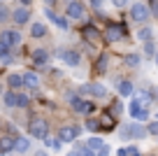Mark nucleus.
Instances as JSON below:
<instances>
[{
  "label": "nucleus",
  "mask_w": 158,
  "mask_h": 156,
  "mask_svg": "<svg viewBox=\"0 0 158 156\" xmlns=\"http://www.w3.org/2000/svg\"><path fill=\"white\" fill-rule=\"evenodd\" d=\"M156 65H158V54H156Z\"/></svg>",
  "instance_id": "45"
},
{
  "label": "nucleus",
  "mask_w": 158,
  "mask_h": 156,
  "mask_svg": "<svg viewBox=\"0 0 158 156\" xmlns=\"http://www.w3.org/2000/svg\"><path fill=\"white\" fill-rule=\"evenodd\" d=\"M107 61H109L107 54H102V56L98 58V70H100V72H105V70H107Z\"/></svg>",
  "instance_id": "26"
},
{
  "label": "nucleus",
  "mask_w": 158,
  "mask_h": 156,
  "mask_svg": "<svg viewBox=\"0 0 158 156\" xmlns=\"http://www.w3.org/2000/svg\"><path fill=\"white\" fill-rule=\"evenodd\" d=\"M112 2H114L116 7H126V5H128V0H112Z\"/></svg>",
  "instance_id": "35"
},
{
  "label": "nucleus",
  "mask_w": 158,
  "mask_h": 156,
  "mask_svg": "<svg viewBox=\"0 0 158 156\" xmlns=\"http://www.w3.org/2000/svg\"><path fill=\"white\" fill-rule=\"evenodd\" d=\"M30 19V10H28V7H19V10H16L14 12V21H16V24H26V21H28Z\"/></svg>",
  "instance_id": "18"
},
{
  "label": "nucleus",
  "mask_w": 158,
  "mask_h": 156,
  "mask_svg": "<svg viewBox=\"0 0 158 156\" xmlns=\"http://www.w3.org/2000/svg\"><path fill=\"white\" fill-rule=\"evenodd\" d=\"M128 156H139V151L135 149V147H130V149H128Z\"/></svg>",
  "instance_id": "38"
},
{
  "label": "nucleus",
  "mask_w": 158,
  "mask_h": 156,
  "mask_svg": "<svg viewBox=\"0 0 158 156\" xmlns=\"http://www.w3.org/2000/svg\"><path fill=\"white\" fill-rule=\"evenodd\" d=\"M151 35H153L151 28H142V30L137 33V37H139V40H151Z\"/></svg>",
  "instance_id": "30"
},
{
  "label": "nucleus",
  "mask_w": 158,
  "mask_h": 156,
  "mask_svg": "<svg viewBox=\"0 0 158 156\" xmlns=\"http://www.w3.org/2000/svg\"><path fill=\"white\" fill-rule=\"evenodd\" d=\"M44 33H47V26H42V24H33V28H30V35H33V37H42Z\"/></svg>",
  "instance_id": "24"
},
{
  "label": "nucleus",
  "mask_w": 158,
  "mask_h": 156,
  "mask_svg": "<svg viewBox=\"0 0 158 156\" xmlns=\"http://www.w3.org/2000/svg\"><path fill=\"white\" fill-rule=\"evenodd\" d=\"M5 105H7V107H16V93L14 91L5 93Z\"/></svg>",
  "instance_id": "25"
},
{
  "label": "nucleus",
  "mask_w": 158,
  "mask_h": 156,
  "mask_svg": "<svg viewBox=\"0 0 158 156\" xmlns=\"http://www.w3.org/2000/svg\"><path fill=\"white\" fill-rule=\"evenodd\" d=\"M26 105H28V96H26V93H19V96H16V107H26Z\"/></svg>",
  "instance_id": "28"
},
{
  "label": "nucleus",
  "mask_w": 158,
  "mask_h": 156,
  "mask_svg": "<svg viewBox=\"0 0 158 156\" xmlns=\"http://www.w3.org/2000/svg\"><path fill=\"white\" fill-rule=\"evenodd\" d=\"M68 16L70 19H81L84 16V5L79 0H70L68 2Z\"/></svg>",
  "instance_id": "10"
},
{
  "label": "nucleus",
  "mask_w": 158,
  "mask_h": 156,
  "mask_svg": "<svg viewBox=\"0 0 158 156\" xmlns=\"http://www.w3.org/2000/svg\"><path fill=\"white\" fill-rule=\"evenodd\" d=\"M68 156H79V154H77V151H72V154H68Z\"/></svg>",
  "instance_id": "43"
},
{
  "label": "nucleus",
  "mask_w": 158,
  "mask_h": 156,
  "mask_svg": "<svg viewBox=\"0 0 158 156\" xmlns=\"http://www.w3.org/2000/svg\"><path fill=\"white\" fill-rule=\"evenodd\" d=\"M98 124H100V131H112L114 128V117L109 112H105L102 117L98 119Z\"/></svg>",
  "instance_id": "16"
},
{
  "label": "nucleus",
  "mask_w": 158,
  "mask_h": 156,
  "mask_svg": "<svg viewBox=\"0 0 158 156\" xmlns=\"http://www.w3.org/2000/svg\"><path fill=\"white\" fill-rule=\"evenodd\" d=\"M118 93H121V96H130V93H133V82L121 79V82H118Z\"/></svg>",
  "instance_id": "20"
},
{
  "label": "nucleus",
  "mask_w": 158,
  "mask_h": 156,
  "mask_svg": "<svg viewBox=\"0 0 158 156\" xmlns=\"http://www.w3.org/2000/svg\"><path fill=\"white\" fill-rule=\"evenodd\" d=\"M116 156H128V149H118V151H116Z\"/></svg>",
  "instance_id": "39"
},
{
  "label": "nucleus",
  "mask_w": 158,
  "mask_h": 156,
  "mask_svg": "<svg viewBox=\"0 0 158 156\" xmlns=\"http://www.w3.org/2000/svg\"><path fill=\"white\" fill-rule=\"evenodd\" d=\"M14 145H16V137L5 135L2 140H0V151H2V154H7V151H12V149H14Z\"/></svg>",
  "instance_id": "17"
},
{
  "label": "nucleus",
  "mask_w": 158,
  "mask_h": 156,
  "mask_svg": "<svg viewBox=\"0 0 158 156\" xmlns=\"http://www.w3.org/2000/svg\"><path fill=\"white\" fill-rule=\"evenodd\" d=\"M37 84H40V77H37L35 72H30V70H26V72H23V86L37 89Z\"/></svg>",
  "instance_id": "15"
},
{
  "label": "nucleus",
  "mask_w": 158,
  "mask_h": 156,
  "mask_svg": "<svg viewBox=\"0 0 158 156\" xmlns=\"http://www.w3.org/2000/svg\"><path fill=\"white\" fill-rule=\"evenodd\" d=\"M149 12H153V14H158V0H151V5H149Z\"/></svg>",
  "instance_id": "34"
},
{
  "label": "nucleus",
  "mask_w": 158,
  "mask_h": 156,
  "mask_svg": "<svg viewBox=\"0 0 158 156\" xmlns=\"http://www.w3.org/2000/svg\"><path fill=\"white\" fill-rule=\"evenodd\" d=\"M47 16H49V19L54 21V24L58 26L60 30H68V28H70V26H68V19H65V16H58L56 12H51V10H47Z\"/></svg>",
  "instance_id": "13"
},
{
  "label": "nucleus",
  "mask_w": 158,
  "mask_h": 156,
  "mask_svg": "<svg viewBox=\"0 0 158 156\" xmlns=\"http://www.w3.org/2000/svg\"><path fill=\"white\" fill-rule=\"evenodd\" d=\"M7 19V10H5V7H0V21H5Z\"/></svg>",
  "instance_id": "37"
},
{
  "label": "nucleus",
  "mask_w": 158,
  "mask_h": 156,
  "mask_svg": "<svg viewBox=\"0 0 158 156\" xmlns=\"http://www.w3.org/2000/svg\"><path fill=\"white\" fill-rule=\"evenodd\" d=\"M28 131H30V135H33V137H40V140H47V135H49V126H47L44 119H40V117L30 119Z\"/></svg>",
  "instance_id": "1"
},
{
  "label": "nucleus",
  "mask_w": 158,
  "mask_h": 156,
  "mask_svg": "<svg viewBox=\"0 0 158 156\" xmlns=\"http://www.w3.org/2000/svg\"><path fill=\"white\" fill-rule=\"evenodd\" d=\"M147 16H149V7L147 5H133L130 7V19L133 21H147Z\"/></svg>",
  "instance_id": "9"
},
{
  "label": "nucleus",
  "mask_w": 158,
  "mask_h": 156,
  "mask_svg": "<svg viewBox=\"0 0 158 156\" xmlns=\"http://www.w3.org/2000/svg\"><path fill=\"white\" fill-rule=\"evenodd\" d=\"M7 84H10V89L23 86V75H10V77H7Z\"/></svg>",
  "instance_id": "21"
},
{
  "label": "nucleus",
  "mask_w": 158,
  "mask_h": 156,
  "mask_svg": "<svg viewBox=\"0 0 158 156\" xmlns=\"http://www.w3.org/2000/svg\"><path fill=\"white\" fill-rule=\"evenodd\" d=\"M35 156H49V154H47V151H37Z\"/></svg>",
  "instance_id": "41"
},
{
  "label": "nucleus",
  "mask_w": 158,
  "mask_h": 156,
  "mask_svg": "<svg viewBox=\"0 0 158 156\" xmlns=\"http://www.w3.org/2000/svg\"><path fill=\"white\" fill-rule=\"evenodd\" d=\"M14 149L19 151V154H26V151L30 149V142L26 140V137H16V145H14Z\"/></svg>",
  "instance_id": "22"
},
{
  "label": "nucleus",
  "mask_w": 158,
  "mask_h": 156,
  "mask_svg": "<svg viewBox=\"0 0 158 156\" xmlns=\"http://www.w3.org/2000/svg\"><path fill=\"white\" fill-rule=\"evenodd\" d=\"M79 156H95V151H91L89 147H84V149H79Z\"/></svg>",
  "instance_id": "33"
},
{
  "label": "nucleus",
  "mask_w": 158,
  "mask_h": 156,
  "mask_svg": "<svg viewBox=\"0 0 158 156\" xmlns=\"http://www.w3.org/2000/svg\"><path fill=\"white\" fill-rule=\"evenodd\" d=\"M95 156H109V147H102V149H100Z\"/></svg>",
  "instance_id": "36"
},
{
  "label": "nucleus",
  "mask_w": 158,
  "mask_h": 156,
  "mask_svg": "<svg viewBox=\"0 0 158 156\" xmlns=\"http://www.w3.org/2000/svg\"><path fill=\"white\" fill-rule=\"evenodd\" d=\"M91 2H93L95 7H100V5H102V0H91Z\"/></svg>",
  "instance_id": "40"
},
{
  "label": "nucleus",
  "mask_w": 158,
  "mask_h": 156,
  "mask_svg": "<svg viewBox=\"0 0 158 156\" xmlns=\"http://www.w3.org/2000/svg\"><path fill=\"white\" fill-rule=\"evenodd\" d=\"M79 128L77 126H60L58 128V137H60V142H74L79 137Z\"/></svg>",
  "instance_id": "5"
},
{
  "label": "nucleus",
  "mask_w": 158,
  "mask_h": 156,
  "mask_svg": "<svg viewBox=\"0 0 158 156\" xmlns=\"http://www.w3.org/2000/svg\"><path fill=\"white\" fill-rule=\"evenodd\" d=\"M58 58L63 61V63L72 65V68L81 63V56H79V51H74V49H58Z\"/></svg>",
  "instance_id": "4"
},
{
  "label": "nucleus",
  "mask_w": 158,
  "mask_h": 156,
  "mask_svg": "<svg viewBox=\"0 0 158 156\" xmlns=\"http://www.w3.org/2000/svg\"><path fill=\"white\" fill-rule=\"evenodd\" d=\"M47 61H49L47 51H42V49L33 51V63H35V68H44V65H47Z\"/></svg>",
  "instance_id": "14"
},
{
  "label": "nucleus",
  "mask_w": 158,
  "mask_h": 156,
  "mask_svg": "<svg viewBox=\"0 0 158 156\" xmlns=\"http://www.w3.org/2000/svg\"><path fill=\"white\" fill-rule=\"evenodd\" d=\"M86 128H89V131H98V128H100L98 119H89V121H86Z\"/></svg>",
  "instance_id": "31"
},
{
  "label": "nucleus",
  "mask_w": 158,
  "mask_h": 156,
  "mask_svg": "<svg viewBox=\"0 0 158 156\" xmlns=\"http://www.w3.org/2000/svg\"><path fill=\"white\" fill-rule=\"evenodd\" d=\"M102 147H105V142L100 140V137H91V140H89V149H91V151H95V154H98Z\"/></svg>",
  "instance_id": "23"
},
{
  "label": "nucleus",
  "mask_w": 158,
  "mask_h": 156,
  "mask_svg": "<svg viewBox=\"0 0 158 156\" xmlns=\"http://www.w3.org/2000/svg\"><path fill=\"white\" fill-rule=\"evenodd\" d=\"M121 135L123 137H144L147 135V128H142L139 124H130V126L121 128Z\"/></svg>",
  "instance_id": "7"
},
{
  "label": "nucleus",
  "mask_w": 158,
  "mask_h": 156,
  "mask_svg": "<svg viewBox=\"0 0 158 156\" xmlns=\"http://www.w3.org/2000/svg\"><path fill=\"white\" fill-rule=\"evenodd\" d=\"M0 42H5L7 47H16V44H21V35L16 33V30H2V35H0Z\"/></svg>",
  "instance_id": "8"
},
{
  "label": "nucleus",
  "mask_w": 158,
  "mask_h": 156,
  "mask_svg": "<svg viewBox=\"0 0 158 156\" xmlns=\"http://www.w3.org/2000/svg\"><path fill=\"white\" fill-rule=\"evenodd\" d=\"M70 102H72V107L77 110L79 114H91V112L95 110L93 102H89V100H79L77 96H70Z\"/></svg>",
  "instance_id": "6"
},
{
  "label": "nucleus",
  "mask_w": 158,
  "mask_h": 156,
  "mask_svg": "<svg viewBox=\"0 0 158 156\" xmlns=\"http://www.w3.org/2000/svg\"><path fill=\"white\" fill-rule=\"evenodd\" d=\"M149 102H151V96H149V93H135V96H133V102H130V107L147 110Z\"/></svg>",
  "instance_id": "12"
},
{
  "label": "nucleus",
  "mask_w": 158,
  "mask_h": 156,
  "mask_svg": "<svg viewBox=\"0 0 158 156\" xmlns=\"http://www.w3.org/2000/svg\"><path fill=\"white\" fill-rule=\"evenodd\" d=\"M130 117H133V119H137V121H144V119H149V110L130 107Z\"/></svg>",
  "instance_id": "19"
},
{
  "label": "nucleus",
  "mask_w": 158,
  "mask_h": 156,
  "mask_svg": "<svg viewBox=\"0 0 158 156\" xmlns=\"http://www.w3.org/2000/svg\"><path fill=\"white\" fill-rule=\"evenodd\" d=\"M79 96H95V98H105L107 96V89L98 82H91V84H81L79 86Z\"/></svg>",
  "instance_id": "2"
},
{
  "label": "nucleus",
  "mask_w": 158,
  "mask_h": 156,
  "mask_svg": "<svg viewBox=\"0 0 158 156\" xmlns=\"http://www.w3.org/2000/svg\"><path fill=\"white\" fill-rule=\"evenodd\" d=\"M81 37L86 40L89 44H100V40H102V35H100V30L95 28L93 24H86L84 28H81Z\"/></svg>",
  "instance_id": "3"
},
{
  "label": "nucleus",
  "mask_w": 158,
  "mask_h": 156,
  "mask_svg": "<svg viewBox=\"0 0 158 156\" xmlns=\"http://www.w3.org/2000/svg\"><path fill=\"white\" fill-rule=\"evenodd\" d=\"M126 63H128L130 68H135V65H139V56H137V54H130V56H126Z\"/></svg>",
  "instance_id": "27"
},
{
  "label": "nucleus",
  "mask_w": 158,
  "mask_h": 156,
  "mask_svg": "<svg viewBox=\"0 0 158 156\" xmlns=\"http://www.w3.org/2000/svg\"><path fill=\"white\" fill-rule=\"evenodd\" d=\"M21 2H23V5H28V2H30V0H21Z\"/></svg>",
  "instance_id": "44"
},
{
  "label": "nucleus",
  "mask_w": 158,
  "mask_h": 156,
  "mask_svg": "<svg viewBox=\"0 0 158 156\" xmlns=\"http://www.w3.org/2000/svg\"><path fill=\"white\" fill-rule=\"evenodd\" d=\"M5 56H10V47L5 42H0V58H5Z\"/></svg>",
  "instance_id": "32"
},
{
  "label": "nucleus",
  "mask_w": 158,
  "mask_h": 156,
  "mask_svg": "<svg viewBox=\"0 0 158 156\" xmlns=\"http://www.w3.org/2000/svg\"><path fill=\"white\" fill-rule=\"evenodd\" d=\"M121 37H123V28H121V26H116V24L107 26V33H105V40H107V42H116V40H121Z\"/></svg>",
  "instance_id": "11"
},
{
  "label": "nucleus",
  "mask_w": 158,
  "mask_h": 156,
  "mask_svg": "<svg viewBox=\"0 0 158 156\" xmlns=\"http://www.w3.org/2000/svg\"><path fill=\"white\" fill-rule=\"evenodd\" d=\"M44 2H47V5H54V2H56V0H44Z\"/></svg>",
  "instance_id": "42"
},
{
  "label": "nucleus",
  "mask_w": 158,
  "mask_h": 156,
  "mask_svg": "<svg viewBox=\"0 0 158 156\" xmlns=\"http://www.w3.org/2000/svg\"><path fill=\"white\" fill-rule=\"evenodd\" d=\"M147 133H151V135H156L158 137V117L153 119L151 124H149V128H147Z\"/></svg>",
  "instance_id": "29"
}]
</instances>
